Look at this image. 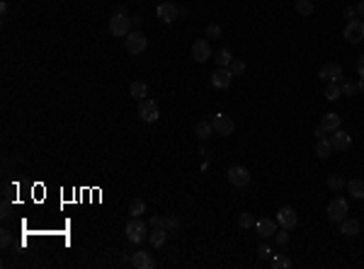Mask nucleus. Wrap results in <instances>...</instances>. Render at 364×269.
I'll list each match as a JSON object with an SVG mask.
<instances>
[{
  "mask_svg": "<svg viewBox=\"0 0 364 269\" xmlns=\"http://www.w3.org/2000/svg\"><path fill=\"white\" fill-rule=\"evenodd\" d=\"M318 75L323 78V80H328V83H343V78H345V70L338 66V63H325V66L318 70Z\"/></svg>",
  "mask_w": 364,
  "mask_h": 269,
  "instance_id": "7",
  "label": "nucleus"
},
{
  "mask_svg": "<svg viewBox=\"0 0 364 269\" xmlns=\"http://www.w3.org/2000/svg\"><path fill=\"white\" fill-rule=\"evenodd\" d=\"M257 255H260L262 260H270V257H272V250H270L267 245H260V248H257Z\"/></svg>",
  "mask_w": 364,
  "mask_h": 269,
  "instance_id": "36",
  "label": "nucleus"
},
{
  "mask_svg": "<svg viewBox=\"0 0 364 269\" xmlns=\"http://www.w3.org/2000/svg\"><path fill=\"white\" fill-rule=\"evenodd\" d=\"M218 37H221V27L218 24H209L207 27V39L212 41V39H218Z\"/></svg>",
  "mask_w": 364,
  "mask_h": 269,
  "instance_id": "34",
  "label": "nucleus"
},
{
  "mask_svg": "<svg viewBox=\"0 0 364 269\" xmlns=\"http://www.w3.org/2000/svg\"><path fill=\"white\" fill-rule=\"evenodd\" d=\"M328 187H330V189H343V187H345V180L338 177V175H333V177L328 180Z\"/></svg>",
  "mask_w": 364,
  "mask_h": 269,
  "instance_id": "32",
  "label": "nucleus"
},
{
  "mask_svg": "<svg viewBox=\"0 0 364 269\" xmlns=\"http://www.w3.org/2000/svg\"><path fill=\"white\" fill-rule=\"evenodd\" d=\"M343 37H345V41H350V44H360V41H364V22L362 20H350V22L345 24Z\"/></svg>",
  "mask_w": 364,
  "mask_h": 269,
  "instance_id": "3",
  "label": "nucleus"
},
{
  "mask_svg": "<svg viewBox=\"0 0 364 269\" xmlns=\"http://www.w3.org/2000/svg\"><path fill=\"white\" fill-rule=\"evenodd\" d=\"M275 238H277V243H279V245H287V243H289V233H287V228L277 230V233H275Z\"/></svg>",
  "mask_w": 364,
  "mask_h": 269,
  "instance_id": "35",
  "label": "nucleus"
},
{
  "mask_svg": "<svg viewBox=\"0 0 364 269\" xmlns=\"http://www.w3.org/2000/svg\"><path fill=\"white\" fill-rule=\"evenodd\" d=\"M192 59L197 63H207L212 59V46H209V39H197L192 44Z\"/></svg>",
  "mask_w": 364,
  "mask_h": 269,
  "instance_id": "6",
  "label": "nucleus"
},
{
  "mask_svg": "<svg viewBox=\"0 0 364 269\" xmlns=\"http://www.w3.org/2000/svg\"><path fill=\"white\" fill-rule=\"evenodd\" d=\"M150 223H153V228H160V226H163V218L153 216V218H150Z\"/></svg>",
  "mask_w": 364,
  "mask_h": 269,
  "instance_id": "41",
  "label": "nucleus"
},
{
  "mask_svg": "<svg viewBox=\"0 0 364 269\" xmlns=\"http://www.w3.org/2000/svg\"><path fill=\"white\" fill-rule=\"evenodd\" d=\"M155 12H158V20H163V22H168V24H170V22H175V20H177V15H180V10H177L172 2H160Z\"/></svg>",
  "mask_w": 364,
  "mask_h": 269,
  "instance_id": "15",
  "label": "nucleus"
},
{
  "mask_svg": "<svg viewBox=\"0 0 364 269\" xmlns=\"http://www.w3.org/2000/svg\"><path fill=\"white\" fill-rule=\"evenodd\" d=\"M243 70H245V63H243V61H233V63H231V73H243Z\"/></svg>",
  "mask_w": 364,
  "mask_h": 269,
  "instance_id": "37",
  "label": "nucleus"
},
{
  "mask_svg": "<svg viewBox=\"0 0 364 269\" xmlns=\"http://www.w3.org/2000/svg\"><path fill=\"white\" fill-rule=\"evenodd\" d=\"M153 255L148 252V250H139V252H134L131 255V267L134 269H153Z\"/></svg>",
  "mask_w": 364,
  "mask_h": 269,
  "instance_id": "13",
  "label": "nucleus"
},
{
  "mask_svg": "<svg viewBox=\"0 0 364 269\" xmlns=\"http://www.w3.org/2000/svg\"><path fill=\"white\" fill-rule=\"evenodd\" d=\"M146 37L141 32H129V37H127V51L129 54H144L146 51Z\"/></svg>",
  "mask_w": 364,
  "mask_h": 269,
  "instance_id": "9",
  "label": "nucleus"
},
{
  "mask_svg": "<svg viewBox=\"0 0 364 269\" xmlns=\"http://www.w3.org/2000/svg\"><path fill=\"white\" fill-rule=\"evenodd\" d=\"M212 134H214V124H209V122H199L197 124V138L199 141H207Z\"/></svg>",
  "mask_w": 364,
  "mask_h": 269,
  "instance_id": "22",
  "label": "nucleus"
},
{
  "mask_svg": "<svg viewBox=\"0 0 364 269\" xmlns=\"http://www.w3.org/2000/svg\"><path fill=\"white\" fill-rule=\"evenodd\" d=\"M321 126L330 134V131H338L340 129V117L335 114V112H328L325 117H323V122H321Z\"/></svg>",
  "mask_w": 364,
  "mask_h": 269,
  "instance_id": "18",
  "label": "nucleus"
},
{
  "mask_svg": "<svg viewBox=\"0 0 364 269\" xmlns=\"http://www.w3.org/2000/svg\"><path fill=\"white\" fill-rule=\"evenodd\" d=\"M277 223L282 226V228H296V223H299V218H296V211L291 208V206H282L279 211H277Z\"/></svg>",
  "mask_w": 364,
  "mask_h": 269,
  "instance_id": "8",
  "label": "nucleus"
},
{
  "mask_svg": "<svg viewBox=\"0 0 364 269\" xmlns=\"http://www.w3.org/2000/svg\"><path fill=\"white\" fill-rule=\"evenodd\" d=\"M330 141V145H333V150H347L350 148V143H352V138H350V134L347 131H333V136L328 138Z\"/></svg>",
  "mask_w": 364,
  "mask_h": 269,
  "instance_id": "16",
  "label": "nucleus"
},
{
  "mask_svg": "<svg viewBox=\"0 0 364 269\" xmlns=\"http://www.w3.org/2000/svg\"><path fill=\"white\" fill-rule=\"evenodd\" d=\"M357 85H360V90H362V92H364V75H362V80H360Z\"/></svg>",
  "mask_w": 364,
  "mask_h": 269,
  "instance_id": "44",
  "label": "nucleus"
},
{
  "mask_svg": "<svg viewBox=\"0 0 364 269\" xmlns=\"http://www.w3.org/2000/svg\"><path fill=\"white\" fill-rule=\"evenodd\" d=\"M330 153H333V145H330L328 138H323V141L316 143V155H318V158H328Z\"/></svg>",
  "mask_w": 364,
  "mask_h": 269,
  "instance_id": "23",
  "label": "nucleus"
},
{
  "mask_svg": "<svg viewBox=\"0 0 364 269\" xmlns=\"http://www.w3.org/2000/svg\"><path fill=\"white\" fill-rule=\"evenodd\" d=\"M294 7H296V12H299L301 17L313 15V2H311V0H294Z\"/></svg>",
  "mask_w": 364,
  "mask_h": 269,
  "instance_id": "21",
  "label": "nucleus"
},
{
  "mask_svg": "<svg viewBox=\"0 0 364 269\" xmlns=\"http://www.w3.org/2000/svg\"><path fill=\"white\" fill-rule=\"evenodd\" d=\"M177 226H180V221H177L175 216H170V218H165V221H163V228H165L168 233H172V230H177Z\"/></svg>",
  "mask_w": 364,
  "mask_h": 269,
  "instance_id": "31",
  "label": "nucleus"
},
{
  "mask_svg": "<svg viewBox=\"0 0 364 269\" xmlns=\"http://www.w3.org/2000/svg\"><path fill=\"white\" fill-rule=\"evenodd\" d=\"M357 70H360V75H364V54L357 59Z\"/></svg>",
  "mask_w": 364,
  "mask_h": 269,
  "instance_id": "40",
  "label": "nucleus"
},
{
  "mask_svg": "<svg viewBox=\"0 0 364 269\" xmlns=\"http://www.w3.org/2000/svg\"><path fill=\"white\" fill-rule=\"evenodd\" d=\"M214 61L218 63V68H228L231 63H233V56H231V51H228V49H221Z\"/></svg>",
  "mask_w": 364,
  "mask_h": 269,
  "instance_id": "24",
  "label": "nucleus"
},
{
  "mask_svg": "<svg viewBox=\"0 0 364 269\" xmlns=\"http://www.w3.org/2000/svg\"><path fill=\"white\" fill-rule=\"evenodd\" d=\"M355 10H357V15H362V17H364V0L357 2V7H355Z\"/></svg>",
  "mask_w": 364,
  "mask_h": 269,
  "instance_id": "42",
  "label": "nucleus"
},
{
  "mask_svg": "<svg viewBox=\"0 0 364 269\" xmlns=\"http://www.w3.org/2000/svg\"><path fill=\"white\" fill-rule=\"evenodd\" d=\"M129 90H131V97H136V100H144L146 97V83H141V80L139 83H131Z\"/></svg>",
  "mask_w": 364,
  "mask_h": 269,
  "instance_id": "27",
  "label": "nucleus"
},
{
  "mask_svg": "<svg viewBox=\"0 0 364 269\" xmlns=\"http://www.w3.org/2000/svg\"><path fill=\"white\" fill-rule=\"evenodd\" d=\"M228 182L233 187H245L250 182V175L245 167H228Z\"/></svg>",
  "mask_w": 364,
  "mask_h": 269,
  "instance_id": "12",
  "label": "nucleus"
},
{
  "mask_svg": "<svg viewBox=\"0 0 364 269\" xmlns=\"http://www.w3.org/2000/svg\"><path fill=\"white\" fill-rule=\"evenodd\" d=\"M355 12H357L355 7H345V10H343V15H345L347 20H355Z\"/></svg>",
  "mask_w": 364,
  "mask_h": 269,
  "instance_id": "39",
  "label": "nucleus"
},
{
  "mask_svg": "<svg viewBox=\"0 0 364 269\" xmlns=\"http://www.w3.org/2000/svg\"><path fill=\"white\" fill-rule=\"evenodd\" d=\"M139 117H141V122H146V124L158 122V119H160L158 104H155L153 100H141V102H139Z\"/></svg>",
  "mask_w": 364,
  "mask_h": 269,
  "instance_id": "5",
  "label": "nucleus"
},
{
  "mask_svg": "<svg viewBox=\"0 0 364 269\" xmlns=\"http://www.w3.org/2000/svg\"><path fill=\"white\" fill-rule=\"evenodd\" d=\"M2 218H10V206L2 204Z\"/></svg>",
  "mask_w": 364,
  "mask_h": 269,
  "instance_id": "43",
  "label": "nucleus"
},
{
  "mask_svg": "<svg viewBox=\"0 0 364 269\" xmlns=\"http://www.w3.org/2000/svg\"><path fill=\"white\" fill-rule=\"evenodd\" d=\"M165 235H168V230H165L163 226H160V228H153V230H150V245H153V248H160V245L165 243Z\"/></svg>",
  "mask_w": 364,
  "mask_h": 269,
  "instance_id": "20",
  "label": "nucleus"
},
{
  "mask_svg": "<svg viewBox=\"0 0 364 269\" xmlns=\"http://www.w3.org/2000/svg\"><path fill=\"white\" fill-rule=\"evenodd\" d=\"M347 194L355 199H364V180H350L347 182Z\"/></svg>",
  "mask_w": 364,
  "mask_h": 269,
  "instance_id": "19",
  "label": "nucleus"
},
{
  "mask_svg": "<svg viewBox=\"0 0 364 269\" xmlns=\"http://www.w3.org/2000/svg\"><path fill=\"white\" fill-rule=\"evenodd\" d=\"M313 136H316V138H318V141H323V138H325V136H328V131H325V129H323V126H318V129H316V131H313Z\"/></svg>",
  "mask_w": 364,
  "mask_h": 269,
  "instance_id": "38",
  "label": "nucleus"
},
{
  "mask_svg": "<svg viewBox=\"0 0 364 269\" xmlns=\"http://www.w3.org/2000/svg\"><path fill=\"white\" fill-rule=\"evenodd\" d=\"M255 233L260 235V238H275V233H277V221H272V218H260L257 223H255Z\"/></svg>",
  "mask_w": 364,
  "mask_h": 269,
  "instance_id": "11",
  "label": "nucleus"
},
{
  "mask_svg": "<svg viewBox=\"0 0 364 269\" xmlns=\"http://www.w3.org/2000/svg\"><path fill=\"white\" fill-rule=\"evenodd\" d=\"M272 267H275V269H289L291 260H289V257H275V260H272Z\"/></svg>",
  "mask_w": 364,
  "mask_h": 269,
  "instance_id": "30",
  "label": "nucleus"
},
{
  "mask_svg": "<svg viewBox=\"0 0 364 269\" xmlns=\"http://www.w3.org/2000/svg\"><path fill=\"white\" fill-rule=\"evenodd\" d=\"M129 211H131V216H141V213L146 211L144 199H134V202H131V206H129Z\"/></svg>",
  "mask_w": 364,
  "mask_h": 269,
  "instance_id": "29",
  "label": "nucleus"
},
{
  "mask_svg": "<svg viewBox=\"0 0 364 269\" xmlns=\"http://www.w3.org/2000/svg\"><path fill=\"white\" fill-rule=\"evenodd\" d=\"M129 29H131V20L124 15V12H117L112 20H109V32L114 37H129Z\"/></svg>",
  "mask_w": 364,
  "mask_h": 269,
  "instance_id": "4",
  "label": "nucleus"
},
{
  "mask_svg": "<svg viewBox=\"0 0 364 269\" xmlns=\"http://www.w3.org/2000/svg\"><path fill=\"white\" fill-rule=\"evenodd\" d=\"M340 97H343V90H340V85H338V83H330V85L325 87V100L335 102V100H340Z\"/></svg>",
  "mask_w": 364,
  "mask_h": 269,
  "instance_id": "25",
  "label": "nucleus"
},
{
  "mask_svg": "<svg viewBox=\"0 0 364 269\" xmlns=\"http://www.w3.org/2000/svg\"><path fill=\"white\" fill-rule=\"evenodd\" d=\"M10 243H12V233H10L7 228H2V230H0V245H2V248H10Z\"/></svg>",
  "mask_w": 364,
  "mask_h": 269,
  "instance_id": "33",
  "label": "nucleus"
},
{
  "mask_svg": "<svg viewBox=\"0 0 364 269\" xmlns=\"http://www.w3.org/2000/svg\"><path fill=\"white\" fill-rule=\"evenodd\" d=\"M347 213H350V204L345 202L343 197H338V199H333V202L328 204V218L330 221L340 223V221L347 218Z\"/></svg>",
  "mask_w": 364,
  "mask_h": 269,
  "instance_id": "2",
  "label": "nucleus"
},
{
  "mask_svg": "<svg viewBox=\"0 0 364 269\" xmlns=\"http://www.w3.org/2000/svg\"><path fill=\"white\" fill-rule=\"evenodd\" d=\"M212 124H214V131H216L218 136H231L233 129H236V124H233V119H231L228 114H216Z\"/></svg>",
  "mask_w": 364,
  "mask_h": 269,
  "instance_id": "10",
  "label": "nucleus"
},
{
  "mask_svg": "<svg viewBox=\"0 0 364 269\" xmlns=\"http://www.w3.org/2000/svg\"><path fill=\"white\" fill-rule=\"evenodd\" d=\"M340 90H343V97H355V92L360 90L357 83H350V80H343L340 83Z\"/></svg>",
  "mask_w": 364,
  "mask_h": 269,
  "instance_id": "26",
  "label": "nucleus"
},
{
  "mask_svg": "<svg viewBox=\"0 0 364 269\" xmlns=\"http://www.w3.org/2000/svg\"><path fill=\"white\" fill-rule=\"evenodd\" d=\"M231 80H233V73H231L228 68H216L214 75H212V85L218 87V90H226V87L231 85Z\"/></svg>",
  "mask_w": 364,
  "mask_h": 269,
  "instance_id": "14",
  "label": "nucleus"
},
{
  "mask_svg": "<svg viewBox=\"0 0 364 269\" xmlns=\"http://www.w3.org/2000/svg\"><path fill=\"white\" fill-rule=\"evenodd\" d=\"M340 233H345L347 238H355L360 233V221L357 218H345L340 221Z\"/></svg>",
  "mask_w": 364,
  "mask_h": 269,
  "instance_id": "17",
  "label": "nucleus"
},
{
  "mask_svg": "<svg viewBox=\"0 0 364 269\" xmlns=\"http://www.w3.org/2000/svg\"><path fill=\"white\" fill-rule=\"evenodd\" d=\"M255 223H257V221H255V218H253V213H248V211L238 216V226H240V228H253Z\"/></svg>",
  "mask_w": 364,
  "mask_h": 269,
  "instance_id": "28",
  "label": "nucleus"
},
{
  "mask_svg": "<svg viewBox=\"0 0 364 269\" xmlns=\"http://www.w3.org/2000/svg\"><path fill=\"white\" fill-rule=\"evenodd\" d=\"M127 238H129L131 243H141V240L148 238V226H146L139 216H134V218L127 223Z\"/></svg>",
  "mask_w": 364,
  "mask_h": 269,
  "instance_id": "1",
  "label": "nucleus"
}]
</instances>
